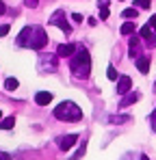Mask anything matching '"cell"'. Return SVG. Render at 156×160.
I'll use <instances>...</instances> for the list:
<instances>
[{"mask_svg":"<svg viewBox=\"0 0 156 160\" xmlns=\"http://www.w3.org/2000/svg\"><path fill=\"white\" fill-rule=\"evenodd\" d=\"M130 89H132V80H130L128 76H119V78H117V93H119V95H126Z\"/></svg>","mask_w":156,"mask_h":160,"instance_id":"cell-7","label":"cell"},{"mask_svg":"<svg viewBox=\"0 0 156 160\" xmlns=\"http://www.w3.org/2000/svg\"><path fill=\"white\" fill-rule=\"evenodd\" d=\"M35 102H37L39 106H48L52 102V93H48V91H37V93H35Z\"/></svg>","mask_w":156,"mask_h":160,"instance_id":"cell-9","label":"cell"},{"mask_svg":"<svg viewBox=\"0 0 156 160\" xmlns=\"http://www.w3.org/2000/svg\"><path fill=\"white\" fill-rule=\"evenodd\" d=\"M150 26H152V30H156V15L150 18Z\"/></svg>","mask_w":156,"mask_h":160,"instance_id":"cell-27","label":"cell"},{"mask_svg":"<svg viewBox=\"0 0 156 160\" xmlns=\"http://www.w3.org/2000/svg\"><path fill=\"white\" fill-rule=\"evenodd\" d=\"M134 63H137V69H139L141 74H148V72H150V58H148V56H137Z\"/></svg>","mask_w":156,"mask_h":160,"instance_id":"cell-10","label":"cell"},{"mask_svg":"<svg viewBox=\"0 0 156 160\" xmlns=\"http://www.w3.org/2000/svg\"><path fill=\"white\" fill-rule=\"evenodd\" d=\"M141 37H143V39H148V37H152V26H150V24H145V26L141 28Z\"/></svg>","mask_w":156,"mask_h":160,"instance_id":"cell-18","label":"cell"},{"mask_svg":"<svg viewBox=\"0 0 156 160\" xmlns=\"http://www.w3.org/2000/svg\"><path fill=\"white\" fill-rule=\"evenodd\" d=\"M139 98H141L139 93H128V95H126V98L122 100V106H128V104H132V102H137Z\"/></svg>","mask_w":156,"mask_h":160,"instance_id":"cell-15","label":"cell"},{"mask_svg":"<svg viewBox=\"0 0 156 160\" xmlns=\"http://www.w3.org/2000/svg\"><path fill=\"white\" fill-rule=\"evenodd\" d=\"M108 18V4H100V20Z\"/></svg>","mask_w":156,"mask_h":160,"instance_id":"cell-21","label":"cell"},{"mask_svg":"<svg viewBox=\"0 0 156 160\" xmlns=\"http://www.w3.org/2000/svg\"><path fill=\"white\" fill-rule=\"evenodd\" d=\"M72 20H74L76 24H82V15H80V13H72Z\"/></svg>","mask_w":156,"mask_h":160,"instance_id":"cell-24","label":"cell"},{"mask_svg":"<svg viewBox=\"0 0 156 160\" xmlns=\"http://www.w3.org/2000/svg\"><path fill=\"white\" fill-rule=\"evenodd\" d=\"M13 126H15V117H7V119H2L0 130H13Z\"/></svg>","mask_w":156,"mask_h":160,"instance_id":"cell-12","label":"cell"},{"mask_svg":"<svg viewBox=\"0 0 156 160\" xmlns=\"http://www.w3.org/2000/svg\"><path fill=\"white\" fill-rule=\"evenodd\" d=\"M0 117H2V112H0Z\"/></svg>","mask_w":156,"mask_h":160,"instance_id":"cell-33","label":"cell"},{"mask_svg":"<svg viewBox=\"0 0 156 160\" xmlns=\"http://www.w3.org/2000/svg\"><path fill=\"white\" fill-rule=\"evenodd\" d=\"M18 84H20V82H18L15 78H7V82H4L7 91H15V89H18Z\"/></svg>","mask_w":156,"mask_h":160,"instance_id":"cell-16","label":"cell"},{"mask_svg":"<svg viewBox=\"0 0 156 160\" xmlns=\"http://www.w3.org/2000/svg\"><path fill=\"white\" fill-rule=\"evenodd\" d=\"M50 24H52V26H59L65 35H70V32H72V26L65 22V13H63V11H56V13L52 15V18H50Z\"/></svg>","mask_w":156,"mask_h":160,"instance_id":"cell-4","label":"cell"},{"mask_svg":"<svg viewBox=\"0 0 156 160\" xmlns=\"http://www.w3.org/2000/svg\"><path fill=\"white\" fill-rule=\"evenodd\" d=\"M30 37H33V26H26V28H22V32L18 35L15 43H18V46H24V48H30Z\"/></svg>","mask_w":156,"mask_h":160,"instance_id":"cell-5","label":"cell"},{"mask_svg":"<svg viewBox=\"0 0 156 160\" xmlns=\"http://www.w3.org/2000/svg\"><path fill=\"white\" fill-rule=\"evenodd\" d=\"M46 67H50V72L56 69V56H50V58L41 56V69H46Z\"/></svg>","mask_w":156,"mask_h":160,"instance_id":"cell-11","label":"cell"},{"mask_svg":"<svg viewBox=\"0 0 156 160\" xmlns=\"http://www.w3.org/2000/svg\"><path fill=\"white\" fill-rule=\"evenodd\" d=\"M134 7H139V9H148V7H150V0H134Z\"/></svg>","mask_w":156,"mask_h":160,"instance_id":"cell-22","label":"cell"},{"mask_svg":"<svg viewBox=\"0 0 156 160\" xmlns=\"http://www.w3.org/2000/svg\"><path fill=\"white\" fill-rule=\"evenodd\" d=\"M85 147H87V143L82 141V145L78 147V152H76V154H74V156H72V160H78V158H82V154H85Z\"/></svg>","mask_w":156,"mask_h":160,"instance_id":"cell-19","label":"cell"},{"mask_svg":"<svg viewBox=\"0 0 156 160\" xmlns=\"http://www.w3.org/2000/svg\"><path fill=\"white\" fill-rule=\"evenodd\" d=\"M54 117L61 119V121H80L82 119V110L74 102H61L54 108Z\"/></svg>","mask_w":156,"mask_h":160,"instance_id":"cell-2","label":"cell"},{"mask_svg":"<svg viewBox=\"0 0 156 160\" xmlns=\"http://www.w3.org/2000/svg\"><path fill=\"white\" fill-rule=\"evenodd\" d=\"M122 18H137V7H132V9H126V11L122 13Z\"/></svg>","mask_w":156,"mask_h":160,"instance_id":"cell-20","label":"cell"},{"mask_svg":"<svg viewBox=\"0 0 156 160\" xmlns=\"http://www.w3.org/2000/svg\"><path fill=\"white\" fill-rule=\"evenodd\" d=\"M106 78L108 80H117L119 76H117V69L113 67V65H108V69H106Z\"/></svg>","mask_w":156,"mask_h":160,"instance_id":"cell-17","label":"cell"},{"mask_svg":"<svg viewBox=\"0 0 156 160\" xmlns=\"http://www.w3.org/2000/svg\"><path fill=\"white\" fill-rule=\"evenodd\" d=\"M76 141H78V134H67V136H63V138L59 141V147H61L63 152H70V149L76 145Z\"/></svg>","mask_w":156,"mask_h":160,"instance_id":"cell-6","label":"cell"},{"mask_svg":"<svg viewBox=\"0 0 156 160\" xmlns=\"http://www.w3.org/2000/svg\"><path fill=\"white\" fill-rule=\"evenodd\" d=\"M76 50L78 48L74 46V43H61V46L56 48V56H63V58H65V56H72Z\"/></svg>","mask_w":156,"mask_h":160,"instance_id":"cell-8","label":"cell"},{"mask_svg":"<svg viewBox=\"0 0 156 160\" xmlns=\"http://www.w3.org/2000/svg\"><path fill=\"white\" fill-rule=\"evenodd\" d=\"M24 4H26V7H28V9H35V7L39 4V0H26Z\"/></svg>","mask_w":156,"mask_h":160,"instance_id":"cell-23","label":"cell"},{"mask_svg":"<svg viewBox=\"0 0 156 160\" xmlns=\"http://www.w3.org/2000/svg\"><path fill=\"white\" fill-rule=\"evenodd\" d=\"M119 32H122V35H134V24H132V22H126V24H122Z\"/></svg>","mask_w":156,"mask_h":160,"instance_id":"cell-14","label":"cell"},{"mask_svg":"<svg viewBox=\"0 0 156 160\" xmlns=\"http://www.w3.org/2000/svg\"><path fill=\"white\" fill-rule=\"evenodd\" d=\"M145 41H148V46H156V35H154V37H148Z\"/></svg>","mask_w":156,"mask_h":160,"instance_id":"cell-26","label":"cell"},{"mask_svg":"<svg viewBox=\"0 0 156 160\" xmlns=\"http://www.w3.org/2000/svg\"><path fill=\"white\" fill-rule=\"evenodd\" d=\"M154 91H156V82H154Z\"/></svg>","mask_w":156,"mask_h":160,"instance_id":"cell-32","label":"cell"},{"mask_svg":"<svg viewBox=\"0 0 156 160\" xmlns=\"http://www.w3.org/2000/svg\"><path fill=\"white\" fill-rule=\"evenodd\" d=\"M152 126H154V130H156V110L152 112Z\"/></svg>","mask_w":156,"mask_h":160,"instance_id":"cell-30","label":"cell"},{"mask_svg":"<svg viewBox=\"0 0 156 160\" xmlns=\"http://www.w3.org/2000/svg\"><path fill=\"white\" fill-rule=\"evenodd\" d=\"M48 43V35L41 26H33V37H30V48L33 50H41Z\"/></svg>","mask_w":156,"mask_h":160,"instance_id":"cell-3","label":"cell"},{"mask_svg":"<svg viewBox=\"0 0 156 160\" xmlns=\"http://www.w3.org/2000/svg\"><path fill=\"white\" fill-rule=\"evenodd\" d=\"M139 39H137V37H132V39H130V56H132V58H137V56H139Z\"/></svg>","mask_w":156,"mask_h":160,"instance_id":"cell-13","label":"cell"},{"mask_svg":"<svg viewBox=\"0 0 156 160\" xmlns=\"http://www.w3.org/2000/svg\"><path fill=\"white\" fill-rule=\"evenodd\" d=\"M4 11H7V7H4V2H2V0H0V15H2V13H4Z\"/></svg>","mask_w":156,"mask_h":160,"instance_id":"cell-29","label":"cell"},{"mask_svg":"<svg viewBox=\"0 0 156 160\" xmlns=\"http://www.w3.org/2000/svg\"><path fill=\"white\" fill-rule=\"evenodd\" d=\"M0 160H11V156H9V154H4V152H0Z\"/></svg>","mask_w":156,"mask_h":160,"instance_id":"cell-28","label":"cell"},{"mask_svg":"<svg viewBox=\"0 0 156 160\" xmlns=\"http://www.w3.org/2000/svg\"><path fill=\"white\" fill-rule=\"evenodd\" d=\"M141 160H150V158H148V156H141Z\"/></svg>","mask_w":156,"mask_h":160,"instance_id":"cell-31","label":"cell"},{"mask_svg":"<svg viewBox=\"0 0 156 160\" xmlns=\"http://www.w3.org/2000/svg\"><path fill=\"white\" fill-rule=\"evenodd\" d=\"M7 32H9V24H2V26H0V37H4Z\"/></svg>","mask_w":156,"mask_h":160,"instance_id":"cell-25","label":"cell"},{"mask_svg":"<svg viewBox=\"0 0 156 160\" xmlns=\"http://www.w3.org/2000/svg\"><path fill=\"white\" fill-rule=\"evenodd\" d=\"M70 69L74 74V78H89V72H91V56L85 48H78L76 52L72 54V63H70Z\"/></svg>","mask_w":156,"mask_h":160,"instance_id":"cell-1","label":"cell"}]
</instances>
